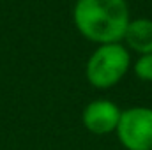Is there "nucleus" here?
Instances as JSON below:
<instances>
[{"label": "nucleus", "mask_w": 152, "mask_h": 150, "mask_svg": "<svg viewBox=\"0 0 152 150\" xmlns=\"http://www.w3.org/2000/svg\"><path fill=\"white\" fill-rule=\"evenodd\" d=\"M122 41H126L127 48L136 51L138 55L152 53V20L149 18L131 20Z\"/></svg>", "instance_id": "obj_5"}, {"label": "nucleus", "mask_w": 152, "mask_h": 150, "mask_svg": "<svg viewBox=\"0 0 152 150\" xmlns=\"http://www.w3.org/2000/svg\"><path fill=\"white\" fill-rule=\"evenodd\" d=\"M120 115L122 111L113 101L96 99L85 106L81 120L87 131L92 134H110L112 131H117Z\"/></svg>", "instance_id": "obj_4"}, {"label": "nucleus", "mask_w": 152, "mask_h": 150, "mask_svg": "<svg viewBox=\"0 0 152 150\" xmlns=\"http://www.w3.org/2000/svg\"><path fill=\"white\" fill-rule=\"evenodd\" d=\"M129 66L131 57L126 46H122L120 42L99 44L87 62L85 74L92 87L110 88L127 74Z\"/></svg>", "instance_id": "obj_2"}, {"label": "nucleus", "mask_w": 152, "mask_h": 150, "mask_svg": "<svg viewBox=\"0 0 152 150\" xmlns=\"http://www.w3.org/2000/svg\"><path fill=\"white\" fill-rule=\"evenodd\" d=\"M73 20L78 32L96 44L120 42L131 21L126 0H76Z\"/></svg>", "instance_id": "obj_1"}, {"label": "nucleus", "mask_w": 152, "mask_h": 150, "mask_svg": "<svg viewBox=\"0 0 152 150\" xmlns=\"http://www.w3.org/2000/svg\"><path fill=\"white\" fill-rule=\"evenodd\" d=\"M133 71L142 81H152V53L140 55L133 64Z\"/></svg>", "instance_id": "obj_6"}, {"label": "nucleus", "mask_w": 152, "mask_h": 150, "mask_svg": "<svg viewBox=\"0 0 152 150\" xmlns=\"http://www.w3.org/2000/svg\"><path fill=\"white\" fill-rule=\"evenodd\" d=\"M117 136L127 150H152V108L134 106L122 111Z\"/></svg>", "instance_id": "obj_3"}]
</instances>
